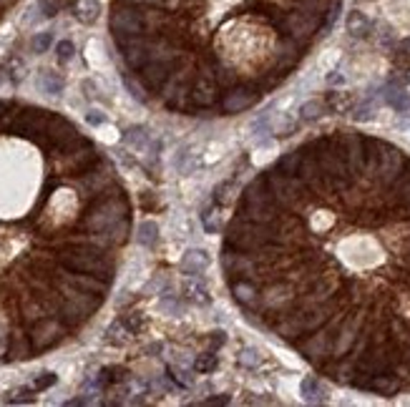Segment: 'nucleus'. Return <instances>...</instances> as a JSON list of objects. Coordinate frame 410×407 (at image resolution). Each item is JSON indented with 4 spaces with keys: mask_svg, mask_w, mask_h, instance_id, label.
<instances>
[{
    "mask_svg": "<svg viewBox=\"0 0 410 407\" xmlns=\"http://www.w3.org/2000/svg\"><path fill=\"white\" fill-rule=\"evenodd\" d=\"M219 264L244 319L348 390L410 395V154L340 129L242 189Z\"/></svg>",
    "mask_w": 410,
    "mask_h": 407,
    "instance_id": "nucleus-1",
    "label": "nucleus"
},
{
    "mask_svg": "<svg viewBox=\"0 0 410 407\" xmlns=\"http://www.w3.org/2000/svg\"><path fill=\"white\" fill-rule=\"evenodd\" d=\"M131 234L109 154L68 116L0 99V367L55 352L96 319Z\"/></svg>",
    "mask_w": 410,
    "mask_h": 407,
    "instance_id": "nucleus-2",
    "label": "nucleus"
},
{
    "mask_svg": "<svg viewBox=\"0 0 410 407\" xmlns=\"http://www.w3.org/2000/svg\"><path fill=\"white\" fill-rule=\"evenodd\" d=\"M340 0H111L109 36L126 86L186 118H229L285 86Z\"/></svg>",
    "mask_w": 410,
    "mask_h": 407,
    "instance_id": "nucleus-3",
    "label": "nucleus"
},
{
    "mask_svg": "<svg viewBox=\"0 0 410 407\" xmlns=\"http://www.w3.org/2000/svg\"><path fill=\"white\" fill-rule=\"evenodd\" d=\"M209 254L201 252V249H192V252H186L184 261H181V269H184L186 274H194V277H199V274H204L207 272V267H209Z\"/></svg>",
    "mask_w": 410,
    "mask_h": 407,
    "instance_id": "nucleus-4",
    "label": "nucleus"
},
{
    "mask_svg": "<svg viewBox=\"0 0 410 407\" xmlns=\"http://www.w3.org/2000/svg\"><path fill=\"white\" fill-rule=\"evenodd\" d=\"M156 234H159V229H156L154 222H141L139 229H136V241H139L141 246L151 249V246L156 244Z\"/></svg>",
    "mask_w": 410,
    "mask_h": 407,
    "instance_id": "nucleus-5",
    "label": "nucleus"
},
{
    "mask_svg": "<svg viewBox=\"0 0 410 407\" xmlns=\"http://www.w3.org/2000/svg\"><path fill=\"white\" fill-rule=\"evenodd\" d=\"M40 88H43L46 93H51V96H61L63 78L55 76V73H43V78H40Z\"/></svg>",
    "mask_w": 410,
    "mask_h": 407,
    "instance_id": "nucleus-6",
    "label": "nucleus"
},
{
    "mask_svg": "<svg viewBox=\"0 0 410 407\" xmlns=\"http://www.w3.org/2000/svg\"><path fill=\"white\" fill-rule=\"evenodd\" d=\"M149 139V133L141 126H133V129H129L124 133V141L129 144V146H136V148H141L144 146V141Z\"/></svg>",
    "mask_w": 410,
    "mask_h": 407,
    "instance_id": "nucleus-7",
    "label": "nucleus"
},
{
    "mask_svg": "<svg viewBox=\"0 0 410 407\" xmlns=\"http://www.w3.org/2000/svg\"><path fill=\"white\" fill-rule=\"evenodd\" d=\"M73 53H76V48H73L71 40H61V43L55 46V58H58V63H68L71 58H73Z\"/></svg>",
    "mask_w": 410,
    "mask_h": 407,
    "instance_id": "nucleus-8",
    "label": "nucleus"
},
{
    "mask_svg": "<svg viewBox=\"0 0 410 407\" xmlns=\"http://www.w3.org/2000/svg\"><path fill=\"white\" fill-rule=\"evenodd\" d=\"M51 43H53V36L51 33H38L36 38H33V53H46L48 48H51Z\"/></svg>",
    "mask_w": 410,
    "mask_h": 407,
    "instance_id": "nucleus-9",
    "label": "nucleus"
},
{
    "mask_svg": "<svg viewBox=\"0 0 410 407\" xmlns=\"http://www.w3.org/2000/svg\"><path fill=\"white\" fill-rule=\"evenodd\" d=\"M51 384H55V375H53V372H40V377H36V384H33V390H36V392L48 390Z\"/></svg>",
    "mask_w": 410,
    "mask_h": 407,
    "instance_id": "nucleus-10",
    "label": "nucleus"
},
{
    "mask_svg": "<svg viewBox=\"0 0 410 407\" xmlns=\"http://www.w3.org/2000/svg\"><path fill=\"white\" fill-rule=\"evenodd\" d=\"M18 3H21V0H0V23L8 18V13L16 8Z\"/></svg>",
    "mask_w": 410,
    "mask_h": 407,
    "instance_id": "nucleus-11",
    "label": "nucleus"
},
{
    "mask_svg": "<svg viewBox=\"0 0 410 407\" xmlns=\"http://www.w3.org/2000/svg\"><path fill=\"white\" fill-rule=\"evenodd\" d=\"M86 121L91 123V126H101V123L106 121V116L101 114V111H96V108H93V111H88V114H86Z\"/></svg>",
    "mask_w": 410,
    "mask_h": 407,
    "instance_id": "nucleus-12",
    "label": "nucleus"
}]
</instances>
